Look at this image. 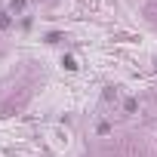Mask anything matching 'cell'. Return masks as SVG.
Returning a JSON list of instances; mask_svg holds the SVG:
<instances>
[{
	"instance_id": "1",
	"label": "cell",
	"mask_w": 157,
	"mask_h": 157,
	"mask_svg": "<svg viewBox=\"0 0 157 157\" xmlns=\"http://www.w3.org/2000/svg\"><path fill=\"white\" fill-rule=\"evenodd\" d=\"M62 65H65L68 71H77V62H74V56H65V59H62Z\"/></svg>"
},
{
	"instance_id": "2",
	"label": "cell",
	"mask_w": 157,
	"mask_h": 157,
	"mask_svg": "<svg viewBox=\"0 0 157 157\" xmlns=\"http://www.w3.org/2000/svg\"><path fill=\"white\" fill-rule=\"evenodd\" d=\"M25 6V0H10V13H19Z\"/></svg>"
},
{
	"instance_id": "3",
	"label": "cell",
	"mask_w": 157,
	"mask_h": 157,
	"mask_svg": "<svg viewBox=\"0 0 157 157\" xmlns=\"http://www.w3.org/2000/svg\"><path fill=\"white\" fill-rule=\"evenodd\" d=\"M6 25H10V16H6V13H0V28H6Z\"/></svg>"
}]
</instances>
